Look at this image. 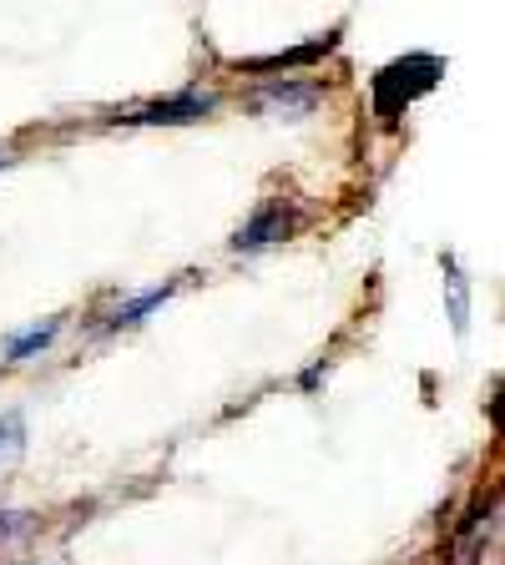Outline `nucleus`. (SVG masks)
I'll return each instance as SVG.
<instances>
[{"label": "nucleus", "mask_w": 505, "mask_h": 565, "mask_svg": "<svg viewBox=\"0 0 505 565\" xmlns=\"http://www.w3.org/2000/svg\"><path fill=\"white\" fill-rule=\"evenodd\" d=\"M212 106H218L212 92H182V96H167V102L137 106V111H127L117 121H131V127H182V121H202Z\"/></svg>", "instance_id": "obj_1"}, {"label": "nucleus", "mask_w": 505, "mask_h": 565, "mask_svg": "<svg viewBox=\"0 0 505 565\" xmlns=\"http://www.w3.org/2000/svg\"><path fill=\"white\" fill-rule=\"evenodd\" d=\"M318 106V86H308V82H269L259 96H253V111L259 117H278V121H298V117H308Z\"/></svg>", "instance_id": "obj_2"}, {"label": "nucleus", "mask_w": 505, "mask_h": 565, "mask_svg": "<svg viewBox=\"0 0 505 565\" xmlns=\"http://www.w3.org/2000/svg\"><path fill=\"white\" fill-rule=\"evenodd\" d=\"M288 233H294V212L283 207V202H269V207L253 212V223L238 227L233 247H269V243H278V237H288Z\"/></svg>", "instance_id": "obj_3"}, {"label": "nucleus", "mask_w": 505, "mask_h": 565, "mask_svg": "<svg viewBox=\"0 0 505 565\" xmlns=\"http://www.w3.org/2000/svg\"><path fill=\"white\" fill-rule=\"evenodd\" d=\"M445 303H450L455 333H471V278L460 273L455 258H445Z\"/></svg>", "instance_id": "obj_4"}, {"label": "nucleus", "mask_w": 505, "mask_h": 565, "mask_svg": "<svg viewBox=\"0 0 505 565\" xmlns=\"http://www.w3.org/2000/svg\"><path fill=\"white\" fill-rule=\"evenodd\" d=\"M56 333H61V318H46V323H35V329L15 333V339L6 343V359H11V364H21V359H35V353L46 349Z\"/></svg>", "instance_id": "obj_5"}, {"label": "nucleus", "mask_w": 505, "mask_h": 565, "mask_svg": "<svg viewBox=\"0 0 505 565\" xmlns=\"http://www.w3.org/2000/svg\"><path fill=\"white\" fill-rule=\"evenodd\" d=\"M167 298H172V288H152V294H141V298H131V303H122L117 313L106 318V329H131V323H141V318L152 313V308H162Z\"/></svg>", "instance_id": "obj_6"}, {"label": "nucleus", "mask_w": 505, "mask_h": 565, "mask_svg": "<svg viewBox=\"0 0 505 565\" xmlns=\"http://www.w3.org/2000/svg\"><path fill=\"white\" fill-rule=\"evenodd\" d=\"M329 46H334V35H324V41H314V46H298V51H283V56L248 61V71H288V66H308V61H318Z\"/></svg>", "instance_id": "obj_7"}, {"label": "nucleus", "mask_w": 505, "mask_h": 565, "mask_svg": "<svg viewBox=\"0 0 505 565\" xmlns=\"http://www.w3.org/2000/svg\"><path fill=\"white\" fill-rule=\"evenodd\" d=\"M31 530H35V515H25V510H6V515H0V545L25 541Z\"/></svg>", "instance_id": "obj_8"}, {"label": "nucleus", "mask_w": 505, "mask_h": 565, "mask_svg": "<svg viewBox=\"0 0 505 565\" xmlns=\"http://www.w3.org/2000/svg\"><path fill=\"white\" fill-rule=\"evenodd\" d=\"M21 565H61V561H21Z\"/></svg>", "instance_id": "obj_9"}, {"label": "nucleus", "mask_w": 505, "mask_h": 565, "mask_svg": "<svg viewBox=\"0 0 505 565\" xmlns=\"http://www.w3.org/2000/svg\"><path fill=\"white\" fill-rule=\"evenodd\" d=\"M6 162H11V157H6V152H0V167H6Z\"/></svg>", "instance_id": "obj_10"}]
</instances>
